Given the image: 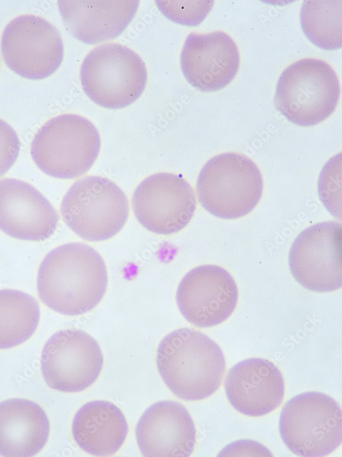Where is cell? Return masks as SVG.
<instances>
[{
  "label": "cell",
  "mask_w": 342,
  "mask_h": 457,
  "mask_svg": "<svg viewBox=\"0 0 342 457\" xmlns=\"http://www.w3.org/2000/svg\"><path fill=\"white\" fill-rule=\"evenodd\" d=\"M107 272L101 256L82 243H69L49 251L41 262L37 288L41 301L68 316L92 310L107 287Z\"/></svg>",
  "instance_id": "6da1fadb"
},
{
  "label": "cell",
  "mask_w": 342,
  "mask_h": 457,
  "mask_svg": "<svg viewBox=\"0 0 342 457\" xmlns=\"http://www.w3.org/2000/svg\"><path fill=\"white\" fill-rule=\"evenodd\" d=\"M156 361L166 386L186 401L213 395L220 386L226 369L220 346L201 332L187 328L175 330L161 341Z\"/></svg>",
  "instance_id": "7a4b0ae2"
},
{
  "label": "cell",
  "mask_w": 342,
  "mask_h": 457,
  "mask_svg": "<svg viewBox=\"0 0 342 457\" xmlns=\"http://www.w3.org/2000/svg\"><path fill=\"white\" fill-rule=\"evenodd\" d=\"M101 147L98 131L86 118L63 114L47 121L31 144L38 169L59 179H75L92 166Z\"/></svg>",
  "instance_id": "3957f363"
},
{
  "label": "cell",
  "mask_w": 342,
  "mask_h": 457,
  "mask_svg": "<svg viewBox=\"0 0 342 457\" xmlns=\"http://www.w3.org/2000/svg\"><path fill=\"white\" fill-rule=\"evenodd\" d=\"M263 188L257 166L237 153L211 158L202 166L196 182L200 205L223 219H238L250 212L260 201Z\"/></svg>",
  "instance_id": "277c9868"
},
{
  "label": "cell",
  "mask_w": 342,
  "mask_h": 457,
  "mask_svg": "<svg viewBox=\"0 0 342 457\" xmlns=\"http://www.w3.org/2000/svg\"><path fill=\"white\" fill-rule=\"evenodd\" d=\"M339 96V81L331 66L321 60L304 58L282 71L274 103L287 120L309 127L333 113Z\"/></svg>",
  "instance_id": "5b68a950"
},
{
  "label": "cell",
  "mask_w": 342,
  "mask_h": 457,
  "mask_svg": "<svg viewBox=\"0 0 342 457\" xmlns=\"http://www.w3.org/2000/svg\"><path fill=\"white\" fill-rule=\"evenodd\" d=\"M147 71L141 58L127 47L107 43L95 47L80 69L82 88L96 104L107 109L124 108L142 94Z\"/></svg>",
  "instance_id": "8992f818"
},
{
  "label": "cell",
  "mask_w": 342,
  "mask_h": 457,
  "mask_svg": "<svg viewBox=\"0 0 342 457\" xmlns=\"http://www.w3.org/2000/svg\"><path fill=\"white\" fill-rule=\"evenodd\" d=\"M60 212L65 223L77 236L96 242L109 239L122 229L129 206L124 193L113 181L86 176L68 189Z\"/></svg>",
  "instance_id": "52a82bcc"
},
{
  "label": "cell",
  "mask_w": 342,
  "mask_h": 457,
  "mask_svg": "<svg viewBox=\"0 0 342 457\" xmlns=\"http://www.w3.org/2000/svg\"><path fill=\"white\" fill-rule=\"evenodd\" d=\"M279 432L286 446L295 455L327 456L341 443V409L325 393L309 391L298 394L283 406Z\"/></svg>",
  "instance_id": "ba28073f"
},
{
  "label": "cell",
  "mask_w": 342,
  "mask_h": 457,
  "mask_svg": "<svg viewBox=\"0 0 342 457\" xmlns=\"http://www.w3.org/2000/svg\"><path fill=\"white\" fill-rule=\"evenodd\" d=\"M7 66L29 79H42L54 73L64 58V45L57 29L42 17L21 15L5 27L1 42Z\"/></svg>",
  "instance_id": "9c48e42d"
},
{
  "label": "cell",
  "mask_w": 342,
  "mask_h": 457,
  "mask_svg": "<svg viewBox=\"0 0 342 457\" xmlns=\"http://www.w3.org/2000/svg\"><path fill=\"white\" fill-rule=\"evenodd\" d=\"M47 384L64 393H77L90 386L98 378L103 356L97 341L77 329L60 330L44 344L40 358Z\"/></svg>",
  "instance_id": "30bf717a"
},
{
  "label": "cell",
  "mask_w": 342,
  "mask_h": 457,
  "mask_svg": "<svg viewBox=\"0 0 342 457\" xmlns=\"http://www.w3.org/2000/svg\"><path fill=\"white\" fill-rule=\"evenodd\" d=\"M289 265L302 286L315 292H330L342 286V227L324 221L304 230L289 250Z\"/></svg>",
  "instance_id": "8fae6325"
},
{
  "label": "cell",
  "mask_w": 342,
  "mask_h": 457,
  "mask_svg": "<svg viewBox=\"0 0 342 457\" xmlns=\"http://www.w3.org/2000/svg\"><path fill=\"white\" fill-rule=\"evenodd\" d=\"M132 207L144 227L157 234L169 235L189 223L196 199L192 187L182 176L158 173L137 185L133 194Z\"/></svg>",
  "instance_id": "7c38bea8"
},
{
  "label": "cell",
  "mask_w": 342,
  "mask_h": 457,
  "mask_svg": "<svg viewBox=\"0 0 342 457\" xmlns=\"http://www.w3.org/2000/svg\"><path fill=\"white\" fill-rule=\"evenodd\" d=\"M176 301L189 323L198 328H210L231 315L237 304L238 290L226 269L204 264L183 276L177 287Z\"/></svg>",
  "instance_id": "4fadbf2b"
},
{
  "label": "cell",
  "mask_w": 342,
  "mask_h": 457,
  "mask_svg": "<svg viewBox=\"0 0 342 457\" xmlns=\"http://www.w3.org/2000/svg\"><path fill=\"white\" fill-rule=\"evenodd\" d=\"M239 52L232 38L222 31L190 33L181 53V68L186 80L202 92H215L235 78Z\"/></svg>",
  "instance_id": "5bb4252c"
},
{
  "label": "cell",
  "mask_w": 342,
  "mask_h": 457,
  "mask_svg": "<svg viewBox=\"0 0 342 457\" xmlns=\"http://www.w3.org/2000/svg\"><path fill=\"white\" fill-rule=\"evenodd\" d=\"M58 221L55 208L32 185L13 178L0 180V230L5 234L44 240L53 234Z\"/></svg>",
  "instance_id": "9a60e30c"
},
{
  "label": "cell",
  "mask_w": 342,
  "mask_h": 457,
  "mask_svg": "<svg viewBox=\"0 0 342 457\" xmlns=\"http://www.w3.org/2000/svg\"><path fill=\"white\" fill-rule=\"evenodd\" d=\"M135 436L146 457H188L193 452L196 431L193 419L181 404L159 401L140 418Z\"/></svg>",
  "instance_id": "2e32d148"
},
{
  "label": "cell",
  "mask_w": 342,
  "mask_h": 457,
  "mask_svg": "<svg viewBox=\"0 0 342 457\" xmlns=\"http://www.w3.org/2000/svg\"><path fill=\"white\" fill-rule=\"evenodd\" d=\"M224 389L231 406L250 417H260L276 409L285 395V382L271 361L251 358L239 362L228 371Z\"/></svg>",
  "instance_id": "e0dca14e"
},
{
  "label": "cell",
  "mask_w": 342,
  "mask_h": 457,
  "mask_svg": "<svg viewBox=\"0 0 342 457\" xmlns=\"http://www.w3.org/2000/svg\"><path fill=\"white\" fill-rule=\"evenodd\" d=\"M138 0H60L57 6L68 32L88 45L120 35L135 15Z\"/></svg>",
  "instance_id": "ac0fdd59"
},
{
  "label": "cell",
  "mask_w": 342,
  "mask_h": 457,
  "mask_svg": "<svg viewBox=\"0 0 342 457\" xmlns=\"http://www.w3.org/2000/svg\"><path fill=\"white\" fill-rule=\"evenodd\" d=\"M48 417L36 402L14 398L0 402V455L31 457L47 442Z\"/></svg>",
  "instance_id": "d6986e66"
},
{
  "label": "cell",
  "mask_w": 342,
  "mask_h": 457,
  "mask_svg": "<svg viewBox=\"0 0 342 457\" xmlns=\"http://www.w3.org/2000/svg\"><path fill=\"white\" fill-rule=\"evenodd\" d=\"M75 441L83 451L95 456L116 453L128 433L126 418L120 409L105 400H94L83 405L72 423Z\"/></svg>",
  "instance_id": "ffe728a7"
},
{
  "label": "cell",
  "mask_w": 342,
  "mask_h": 457,
  "mask_svg": "<svg viewBox=\"0 0 342 457\" xmlns=\"http://www.w3.org/2000/svg\"><path fill=\"white\" fill-rule=\"evenodd\" d=\"M40 307L32 296L14 289H0V349L21 345L35 332Z\"/></svg>",
  "instance_id": "44dd1931"
},
{
  "label": "cell",
  "mask_w": 342,
  "mask_h": 457,
  "mask_svg": "<svg viewBox=\"0 0 342 457\" xmlns=\"http://www.w3.org/2000/svg\"><path fill=\"white\" fill-rule=\"evenodd\" d=\"M303 32L316 47L341 48V1H304L300 10Z\"/></svg>",
  "instance_id": "7402d4cb"
},
{
  "label": "cell",
  "mask_w": 342,
  "mask_h": 457,
  "mask_svg": "<svg viewBox=\"0 0 342 457\" xmlns=\"http://www.w3.org/2000/svg\"><path fill=\"white\" fill-rule=\"evenodd\" d=\"M161 12L169 20L186 26H197L205 18L214 1H155Z\"/></svg>",
  "instance_id": "603a6c76"
},
{
  "label": "cell",
  "mask_w": 342,
  "mask_h": 457,
  "mask_svg": "<svg viewBox=\"0 0 342 457\" xmlns=\"http://www.w3.org/2000/svg\"><path fill=\"white\" fill-rule=\"evenodd\" d=\"M20 146L15 130L0 119V176L4 175L16 162Z\"/></svg>",
  "instance_id": "cb8c5ba5"
},
{
  "label": "cell",
  "mask_w": 342,
  "mask_h": 457,
  "mask_svg": "<svg viewBox=\"0 0 342 457\" xmlns=\"http://www.w3.org/2000/svg\"><path fill=\"white\" fill-rule=\"evenodd\" d=\"M218 456H273L271 452L259 442L241 439L225 446Z\"/></svg>",
  "instance_id": "d4e9b609"
}]
</instances>
